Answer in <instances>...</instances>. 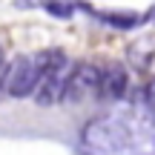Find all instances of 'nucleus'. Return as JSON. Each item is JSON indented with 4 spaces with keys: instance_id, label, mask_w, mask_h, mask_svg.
<instances>
[{
    "instance_id": "nucleus-7",
    "label": "nucleus",
    "mask_w": 155,
    "mask_h": 155,
    "mask_svg": "<svg viewBox=\"0 0 155 155\" xmlns=\"http://www.w3.org/2000/svg\"><path fill=\"white\" fill-rule=\"evenodd\" d=\"M6 81H9V63H0V98H3V92H6Z\"/></svg>"
},
{
    "instance_id": "nucleus-2",
    "label": "nucleus",
    "mask_w": 155,
    "mask_h": 155,
    "mask_svg": "<svg viewBox=\"0 0 155 155\" xmlns=\"http://www.w3.org/2000/svg\"><path fill=\"white\" fill-rule=\"evenodd\" d=\"M69 61L66 55H63L61 49H55V55H52V63L49 69H46L43 81H40V86L35 89V98H38V104H55V101H63V86H66V78H69Z\"/></svg>"
},
{
    "instance_id": "nucleus-3",
    "label": "nucleus",
    "mask_w": 155,
    "mask_h": 155,
    "mask_svg": "<svg viewBox=\"0 0 155 155\" xmlns=\"http://www.w3.org/2000/svg\"><path fill=\"white\" fill-rule=\"evenodd\" d=\"M101 83V69L92 66V63H78V66L69 69L66 86H63V101H83L86 95L98 92Z\"/></svg>"
},
{
    "instance_id": "nucleus-6",
    "label": "nucleus",
    "mask_w": 155,
    "mask_h": 155,
    "mask_svg": "<svg viewBox=\"0 0 155 155\" xmlns=\"http://www.w3.org/2000/svg\"><path fill=\"white\" fill-rule=\"evenodd\" d=\"M43 9L58 20H69L78 12H89V6L83 0H43Z\"/></svg>"
},
{
    "instance_id": "nucleus-9",
    "label": "nucleus",
    "mask_w": 155,
    "mask_h": 155,
    "mask_svg": "<svg viewBox=\"0 0 155 155\" xmlns=\"http://www.w3.org/2000/svg\"><path fill=\"white\" fill-rule=\"evenodd\" d=\"M3 61H6V58H3V46H0V63H3Z\"/></svg>"
},
{
    "instance_id": "nucleus-8",
    "label": "nucleus",
    "mask_w": 155,
    "mask_h": 155,
    "mask_svg": "<svg viewBox=\"0 0 155 155\" xmlns=\"http://www.w3.org/2000/svg\"><path fill=\"white\" fill-rule=\"evenodd\" d=\"M147 101H150V106L155 109V81L150 83V89H147Z\"/></svg>"
},
{
    "instance_id": "nucleus-5",
    "label": "nucleus",
    "mask_w": 155,
    "mask_h": 155,
    "mask_svg": "<svg viewBox=\"0 0 155 155\" xmlns=\"http://www.w3.org/2000/svg\"><path fill=\"white\" fill-rule=\"evenodd\" d=\"M89 12H92V17H98L101 23H106L112 29H135L147 20L138 12H95V9H89Z\"/></svg>"
},
{
    "instance_id": "nucleus-1",
    "label": "nucleus",
    "mask_w": 155,
    "mask_h": 155,
    "mask_svg": "<svg viewBox=\"0 0 155 155\" xmlns=\"http://www.w3.org/2000/svg\"><path fill=\"white\" fill-rule=\"evenodd\" d=\"M52 55L55 49L38 52V55H20L15 63L9 66V81H6V92L12 98H26V95H35V89L40 86L46 69L52 63Z\"/></svg>"
},
{
    "instance_id": "nucleus-4",
    "label": "nucleus",
    "mask_w": 155,
    "mask_h": 155,
    "mask_svg": "<svg viewBox=\"0 0 155 155\" xmlns=\"http://www.w3.org/2000/svg\"><path fill=\"white\" fill-rule=\"evenodd\" d=\"M98 92L104 98H121L127 92V69L121 63H106L101 66V83H98Z\"/></svg>"
}]
</instances>
